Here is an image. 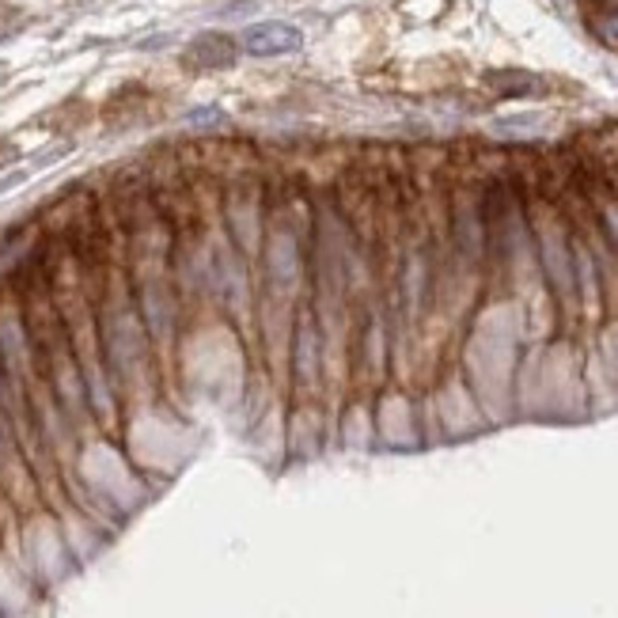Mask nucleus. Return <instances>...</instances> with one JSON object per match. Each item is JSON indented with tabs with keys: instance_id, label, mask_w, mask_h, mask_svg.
Instances as JSON below:
<instances>
[{
	"instance_id": "obj_1",
	"label": "nucleus",
	"mask_w": 618,
	"mask_h": 618,
	"mask_svg": "<svg viewBox=\"0 0 618 618\" xmlns=\"http://www.w3.org/2000/svg\"><path fill=\"white\" fill-rule=\"evenodd\" d=\"M323 364H327V338L323 319L312 304L300 300L289 315V387L296 398H315L323 387Z\"/></svg>"
},
{
	"instance_id": "obj_2",
	"label": "nucleus",
	"mask_w": 618,
	"mask_h": 618,
	"mask_svg": "<svg viewBox=\"0 0 618 618\" xmlns=\"http://www.w3.org/2000/svg\"><path fill=\"white\" fill-rule=\"evenodd\" d=\"M240 50L247 57H289L304 50V31L284 20H263L250 23L240 35Z\"/></svg>"
},
{
	"instance_id": "obj_3",
	"label": "nucleus",
	"mask_w": 618,
	"mask_h": 618,
	"mask_svg": "<svg viewBox=\"0 0 618 618\" xmlns=\"http://www.w3.org/2000/svg\"><path fill=\"white\" fill-rule=\"evenodd\" d=\"M235 57H240V38H232L228 31H201V35H194L190 46H186V61L201 72L232 69Z\"/></svg>"
},
{
	"instance_id": "obj_4",
	"label": "nucleus",
	"mask_w": 618,
	"mask_h": 618,
	"mask_svg": "<svg viewBox=\"0 0 618 618\" xmlns=\"http://www.w3.org/2000/svg\"><path fill=\"white\" fill-rule=\"evenodd\" d=\"M183 126L198 129V133H213V129H224L228 126V114L217 107V103H206V107H194L190 114H186Z\"/></svg>"
},
{
	"instance_id": "obj_5",
	"label": "nucleus",
	"mask_w": 618,
	"mask_h": 618,
	"mask_svg": "<svg viewBox=\"0 0 618 618\" xmlns=\"http://www.w3.org/2000/svg\"><path fill=\"white\" fill-rule=\"evenodd\" d=\"M490 84L498 88V92H505V95H532V92H539V80L512 77V72H505V77H493Z\"/></svg>"
}]
</instances>
